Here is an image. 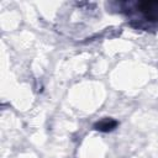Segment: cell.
<instances>
[{
    "label": "cell",
    "instance_id": "obj_2",
    "mask_svg": "<svg viewBox=\"0 0 158 158\" xmlns=\"http://www.w3.org/2000/svg\"><path fill=\"white\" fill-rule=\"evenodd\" d=\"M116 126H117V121H115V120H112V118L105 117V118H102L101 121L96 122V123L94 125V128L98 130V131H101V132H110V131H112Z\"/></svg>",
    "mask_w": 158,
    "mask_h": 158
},
{
    "label": "cell",
    "instance_id": "obj_1",
    "mask_svg": "<svg viewBox=\"0 0 158 158\" xmlns=\"http://www.w3.org/2000/svg\"><path fill=\"white\" fill-rule=\"evenodd\" d=\"M133 10L138 12L144 21L158 22V1H139L133 4Z\"/></svg>",
    "mask_w": 158,
    "mask_h": 158
}]
</instances>
